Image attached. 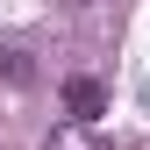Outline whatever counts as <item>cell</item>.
<instances>
[{
    "mask_svg": "<svg viewBox=\"0 0 150 150\" xmlns=\"http://www.w3.org/2000/svg\"><path fill=\"white\" fill-rule=\"evenodd\" d=\"M64 107H71V122H100L107 115V93H100V79H64Z\"/></svg>",
    "mask_w": 150,
    "mask_h": 150,
    "instance_id": "6da1fadb",
    "label": "cell"
},
{
    "mask_svg": "<svg viewBox=\"0 0 150 150\" xmlns=\"http://www.w3.org/2000/svg\"><path fill=\"white\" fill-rule=\"evenodd\" d=\"M43 150H100V136H93L86 122H71V129H50V143Z\"/></svg>",
    "mask_w": 150,
    "mask_h": 150,
    "instance_id": "7a4b0ae2",
    "label": "cell"
},
{
    "mask_svg": "<svg viewBox=\"0 0 150 150\" xmlns=\"http://www.w3.org/2000/svg\"><path fill=\"white\" fill-rule=\"evenodd\" d=\"M0 64H7V79H14V86H29V79H36V64L22 57V50H7V57H0Z\"/></svg>",
    "mask_w": 150,
    "mask_h": 150,
    "instance_id": "3957f363",
    "label": "cell"
}]
</instances>
